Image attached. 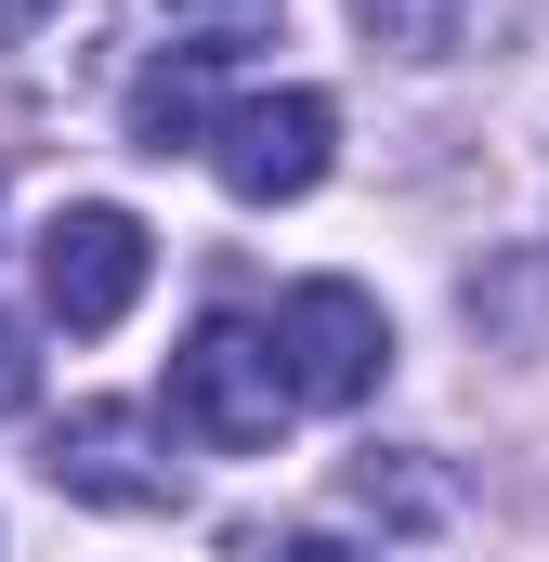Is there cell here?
Wrapping results in <instances>:
<instances>
[{
    "label": "cell",
    "mask_w": 549,
    "mask_h": 562,
    "mask_svg": "<svg viewBox=\"0 0 549 562\" xmlns=\"http://www.w3.org/2000/svg\"><path fill=\"white\" fill-rule=\"evenodd\" d=\"M274 419H288V380H274V340L210 314L183 353H170V431H197L210 458H262Z\"/></svg>",
    "instance_id": "cell-1"
},
{
    "label": "cell",
    "mask_w": 549,
    "mask_h": 562,
    "mask_svg": "<svg viewBox=\"0 0 549 562\" xmlns=\"http://www.w3.org/2000/svg\"><path fill=\"white\" fill-rule=\"evenodd\" d=\"M380 367H393V314L354 276H301L288 288V314H274V380H288V406H367Z\"/></svg>",
    "instance_id": "cell-2"
},
{
    "label": "cell",
    "mask_w": 549,
    "mask_h": 562,
    "mask_svg": "<svg viewBox=\"0 0 549 562\" xmlns=\"http://www.w3.org/2000/svg\"><path fill=\"white\" fill-rule=\"evenodd\" d=\"M327 157H340V105H327V92H236V105L210 119V170H223V196H249V210L314 196Z\"/></svg>",
    "instance_id": "cell-3"
},
{
    "label": "cell",
    "mask_w": 549,
    "mask_h": 562,
    "mask_svg": "<svg viewBox=\"0 0 549 562\" xmlns=\"http://www.w3.org/2000/svg\"><path fill=\"white\" fill-rule=\"evenodd\" d=\"M144 262H157V236H144L132 210H105V196L53 210V223H40V301H53V327L105 340V327L144 301Z\"/></svg>",
    "instance_id": "cell-4"
},
{
    "label": "cell",
    "mask_w": 549,
    "mask_h": 562,
    "mask_svg": "<svg viewBox=\"0 0 549 562\" xmlns=\"http://www.w3.org/2000/svg\"><path fill=\"white\" fill-rule=\"evenodd\" d=\"M40 471H53V497H79V510H132V524L183 510V471L157 458L144 406H79V419L40 445Z\"/></svg>",
    "instance_id": "cell-5"
},
{
    "label": "cell",
    "mask_w": 549,
    "mask_h": 562,
    "mask_svg": "<svg viewBox=\"0 0 549 562\" xmlns=\"http://www.w3.org/2000/svg\"><path fill=\"white\" fill-rule=\"evenodd\" d=\"M210 66H223V53H197V40H183V53H157V66L132 79V144H144V157L210 144V119H223V105H210Z\"/></svg>",
    "instance_id": "cell-6"
},
{
    "label": "cell",
    "mask_w": 549,
    "mask_h": 562,
    "mask_svg": "<svg viewBox=\"0 0 549 562\" xmlns=\"http://www.w3.org/2000/svg\"><path fill=\"white\" fill-rule=\"evenodd\" d=\"M354 13H367V40L406 53V66H445V53L471 40V0H354Z\"/></svg>",
    "instance_id": "cell-7"
},
{
    "label": "cell",
    "mask_w": 549,
    "mask_h": 562,
    "mask_svg": "<svg viewBox=\"0 0 549 562\" xmlns=\"http://www.w3.org/2000/svg\"><path fill=\"white\" fill-rule=\"evenodd\" d=\"M354 497H367V510H393V524H432V510H445V484L406 471V458H367V471H354Z\"/></svg>",
    "instance_id": "cell-8"
},
{
    "label": "cell",
    "mask_w": 549,
    "mask_h": 562,
    "mask_svg": "<svg viewBox=\"0 0 549 562\" xmlns=\"http://www.w3.org/2000/svg\"><path fill=\"white\" fill-rule=\"evenodd\" d=\"M40 406V353H26V327L0 314V419H26Z\"/></svg>",
    "instance_id": "cell-9"
},
{
    "label": "cell",
    "mask_w": 549,
    "mask_h": 562,
    "mask_svg": "<svg viewBox=\"0 0 549 562\" xmlns=\"http://www.w3.org/2000/svg\"><path fill=\"white\" fill-rule=\"evenodd\" d=\"M170 13H210V40H197V53H236L249 26H274V0H170Z\"/></svg>",
    "instance_id": "cell-10"
},
{
    "label": "cell",
    "mask_w": 549,
    "mask_h": 562,
    "mask_svg": "<svg viewBox=\"0 0 549 562\" xmlns=\"http://www.w3.org/2000/svg\"><path fill=\"white\" fill-rule=\"evenodd\" d=\"M249 562H367V550H354V537H327V524H301V537H262Z\"/></svg>",
    "instance_id": "cell-11"
}]
</instances>
